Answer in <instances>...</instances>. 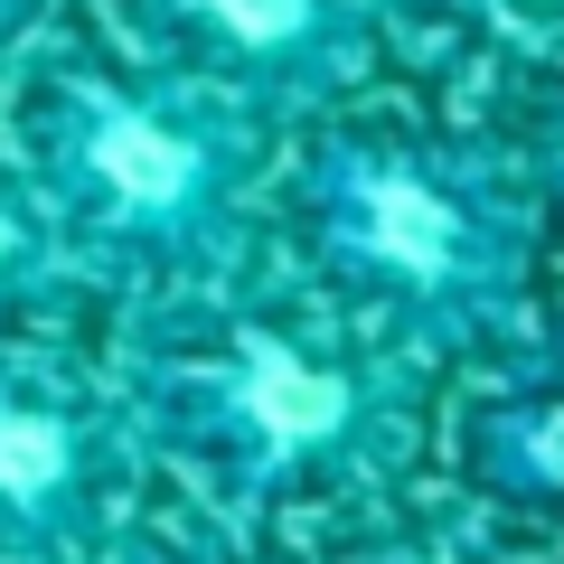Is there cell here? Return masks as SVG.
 <instances>
[{
    "label": "cell",
    "mask_w": 564,
    "mask_h": 564,
    "mask_svg": "<svg viewBox=\"0 0 564 564\" xmlns=\"http://www.w3.org/2000/svg\"><path fill=\"white\" fill-rule=\"evenodd\" d=\"M132 57L236 95L254 122H321L367 76L386 0H113Z\"/></svg>",
    "instance_id": "obj_5"
},
{
    "label": "cell",
    "mask_w": 564,
    "mask_h": 564,
    "mask_svg": "<svg viewBox=\"0 0 564 564\" xmlns=\"http://www.w3.org/2000/svg\"><path fill=\"white\" fill-rule=\"evenodd\" d=\"M47 10H57V0H0V66L20 57V47H39Z\"/></svg>",
    "instance_id": "obj_9"
},
{
    "label": "cell",
    "mask_w": 564,
    "mask_h": 564,
    "mask_svg": "<svg viewBox=\"0 0 564 564\" xmlns=\"http://www.w3.org/2000/svg\"><path fill=\"white\" fill-rule=\"evenodd\" d=\"M85 564H282V555H254L236 536H198V527H122Z\"/></svg>",
    "instance_id": "obj_8"
},
{
    "label": "cell",
    "mask_w": 564,
    "mask_h": 564,
    "mask_svg": "<svg viewBox=\"0 0 564 564\" xmlns=\"http://www.w3.org/2000/svg\"><path fill=\"white\" fill-rule=\"evenodd\" d=\"M263 132L236 95L151 57H39L20 95V170L39 180L85 282L122 302H180L245 273L263 198Z\"/></svg>",
    "instance_id": "obj_3"
},
{
    "label": "cell",
    "mask_w": 564,
    "mask_h": 564,
    "mask_svg": "<svg viewBox=\"0 0 564 564\" xmlns=\"http://www.w3.org/2000/svg\"><path fill=\"white\" fill-rule=\"evenodd\" d=\"M282 217L302 273L404 358H470L527 321L545 188L508 141L329 122L282 180Z\"/></svg>",
    "instance_id": "obj_2"
},
{
    "label": "cell",
    "mask_w": 564,
    "mask_h": 564,
    "mask_svg": "<svg viewBox=\"0 0 564 564\" xmlns=\"http://www.w3.org/2000/svg\"><path fill=\"white\" fill-rule=\"evenodd\" d=\"M113 395L141 462L217 518L367 499L414 452V358L358 311L282 302L245 273L141 302Z\"/></svg>",
    "instance_id": "obj_1"
},
{
    "label": "cell",
    "mask_w": 564,
    "mask_h": 564,
    "mask_svg": "<svg viewBox=\"0 0 564 564\" xmlns=\"http://www.w3.org/2000/svg\"><path fill=\"white\" fill-rule=\"evenodd\" d=\"M132 470L141 443L113 377L0 339V564H85L122 536Z\"/></svg>",
    "instance_id": "obj_4"
},
{
    "label": "cell",
    "mask_w": 564,
    "mask_h": 564,
    "mask_svg": "<svg viewBox=\"0 0 564 564\" xmlns=\"http://www.w3.org/2000/svg\"><path fill=\"white\" fill-rule=\"evenodd\" d=\"M85 292L76 254H66L57 217H47L39 180L20 170V151H0V339H29L39 321H57Z\"/></svg>",
    "instance_id": "obj_6"
},
{
    "label": "cell",
    "mask_w": 564,
    "mask_h": 564,
    "mask_svg": "<svg viewBox=\"0 0 564 564\" xmlns=\"http://www.w3.org/2000/svg\"><path fill=\"white\" fill-rule=\"evenodd\" d=\"M386 20H423L499 57H564V0H386Z\"/></svg>",
    "instance_id": "obj_7"
}]
</instances>
